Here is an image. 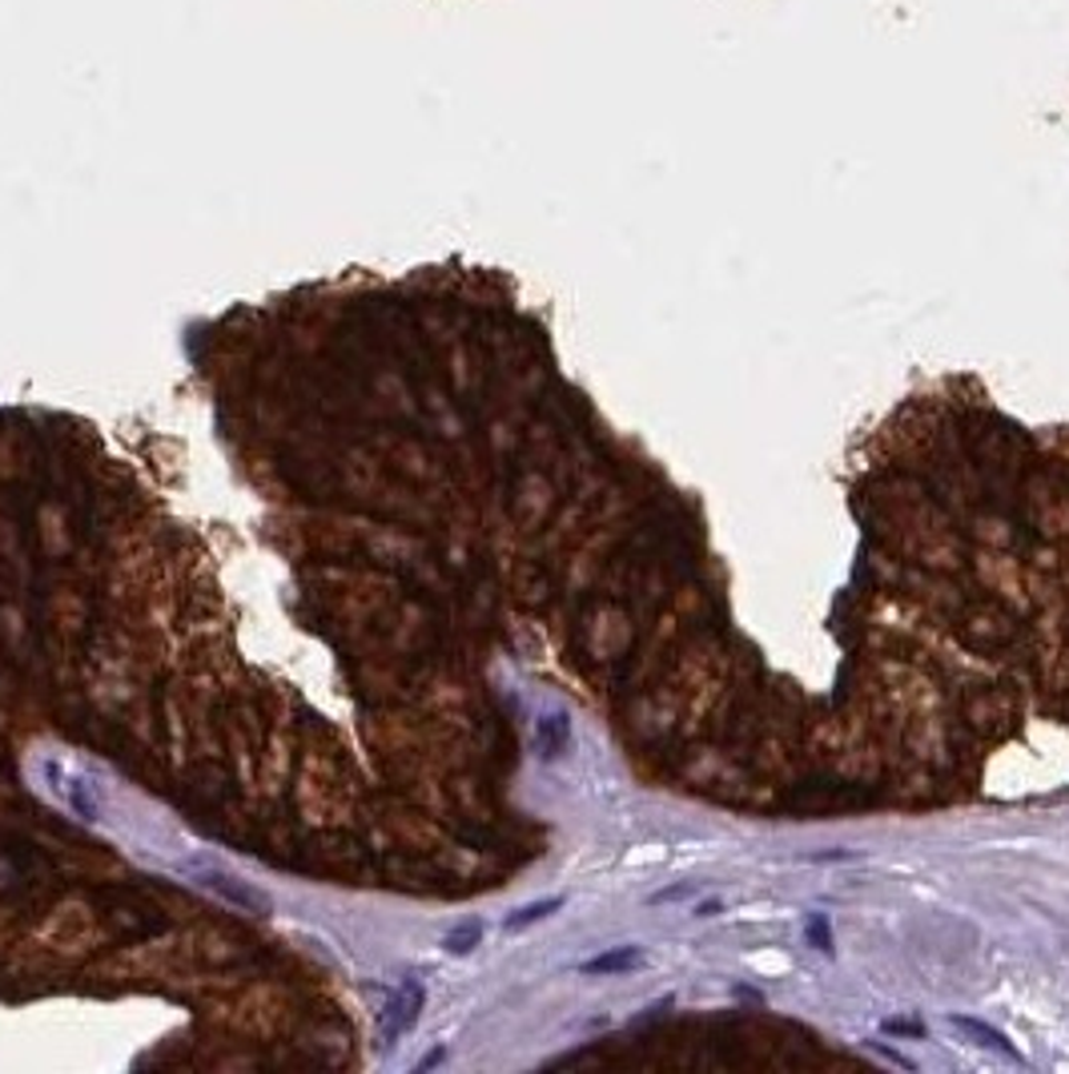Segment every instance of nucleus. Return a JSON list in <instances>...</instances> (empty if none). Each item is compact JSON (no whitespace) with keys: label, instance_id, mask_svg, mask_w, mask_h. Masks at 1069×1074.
Returning <instances> with one entry per match:
<instances>
[{"label":"nucleus","instance_id":"nucleus-1","mask_svg":"<svg viewBox=\"0 0 1069 1074\" xmlns=\"http://www.w3.org/2000/svg\"><path fill=\"white\" fill-rule=\"evenodd\" d=\"M201 885H210L213 894L218 897H226L230 906H238V909H250V914H270V897L262 894V889H253L250 882H241V877H233V874H226V869H213V865H201L198 874Z\"/></svg>","mask_w":1069,"mask_h":1074},{"label":"nucleus","instance_id":"nucleus-2","mask_svg":"<svg viewBox=\"0 0 1069 1074\" xmlns=\"http://www.w3.org/2000/svg\"><path fill=\"white\" fill-rule=\"evenodd\" d=\"M419 1011H422V986L414 978L402 982V991L394 994V1002H390V1022H387V1043H394L399 1034H407L414 1022H419Z\"/></svg>","mask_w":1069,"mask_h":1074},{"label":"nucleus","instance_id":"nucleus-3","mask_svg":"<svg viewBox=\"0 0 1069 1074\" xmlns=\"http://www.w3.org/2000/svg\"><path fill=\"white\" fill-rule=\"evenodd\" d=\"M949 1022H953V1026H957V1031H961V1034H969L973 1043L986 1046V1051H997V1054H1006V1058H1013V1063H1021V1051H1017V1046L1009 1043V1038H1006V1034H1001V1031H993L989 1022L969 1018V1014H953V1018H949Z\"/></svg>","mask_w":1069,"mask_h":1074},{"label":"nucleus","instance_id":"nucleus-4","mask_svg":"<svg viewBox=\"0 0 1069 1074\" xmlns=\"http://www.w3.org/2000/svg\"><path fill=\"white\" fill-rule=\"evenodd\" d=\"M640 946H619V949H608V954H599V958L583 962V974H623V969L640 966Z\"/></svg>","mask_w":1069,"mask_h":1074},{"label":"nucleus","instance_id":"nucleus-5","mask_svg":"<svg viewBox=\"0 0 1069 1074\" xmlns=\"http://www.w3.org/2000/svg\"><path fill=\"white\" fill-rule=\"evenodd\" d=\"M556 909H563V897H543V902H531V906L514 909V914L507 917L503 926H507V934H519V929H527V926H534V922L551 917Z\"/></svg>","mask_w":1069,"mask_h":1074},{"label":"nucleus","instance_id":"nucleus-6","mask_svg":"<svg viewBox=\"0 0 1069 1074\" xmlns=\"http://www.w3.org/2000/svg\"><path fill=\"white\" fill-rule=\"evenodd\" d=\"M567 740H571L567 716H543L539 720V748H543V757H559L567 748Z\"/></svg>","mask_w":1069,"mask_h":1074},{"label":"nucleus","instance_id":"nucleus-7","mask_svg":"<svg viewBox=\"0 0 1069 1074\" xmlns=\"http://www.w3.org/2000/svg\"><path fill=\"white\" fill-rule=\"evenodd\" d=\"M479 942H482L479 922H462V926H454L451 934L442 937V949H447V954H454V958H467V954H471Z\"/></svg>","mask_w":1069,"mask_h":1074},{"label":"nucleus","instance_id":"nucleus-8","mask_svg":"<svg viewBox=\"0 0 1069 1074\" xmlns=\"http://www.w3.org/2000/svg\"><path fill=\"white\" fill-rule=\"evenodd\" d=\"M808 946H817L820 954H832V929H829V917L825 914L808 917Z\"/></svg>","mask_w":1069,"mask_h":1074},{"label":"nucleus","instance_id":"nucleus-9","mask_svg":"<svg viewBox=\"0 0 1069 1074\" xmlns=\"http://www.w3.org/2000/svg\"><path fill=\"white\" fill-rule=\"evenodd\" d=\"M885 1031L901 1034V1038H921L925 1026H921V1022H885Z\"/></svg>","mask_w":1069,"mask_h":1074},{"label":"nucleus","instance_id":"nucleus-10","mask_svg":"<svg viewBox=\"0 0 1069 1074\" xmlns=\"http://www.w3.org/2000/svg\"><path fill=\"white\" fill-rule=\"evenodd\" d=\"M696 889L688 882H680V885H671V889H660V894L651 897V902H680V897H692Z\"/></svg>","mask_w":1069,"mask_h":1074},{"label":"nucleus","instance_id":"nucleus-11","mask_svg":"<svg viewBox=\"0 0 1069 1074\" xmlns=\"http://www.w3.org/2000/svg\"><path fill=\"white\" fill-rule=\"evenodd\" d=\"M712 914H720V902H703V906L696 909V917H712Z\"/></svg>","mask_w":1069,"mask_h":1074}]
</instances>
